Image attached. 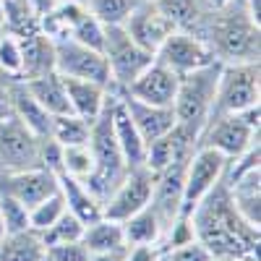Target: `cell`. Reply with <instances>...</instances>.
<instances>
[{
  "label": "cell",
  "mask_w": 261,
  "mask_h": 261,
  "mask_svg": "<svg viewBox=\"0 0 261 261\" xmlns=\"http://www.w3.org/2000/svg\"><path fill=\"white\" fill-rule=\"evenodd\" d=\"M193 238L206 246L212 258H258V230L235 209L225 175L188 214Z\"/></svg>",
  "instance_id": "cell-1"
},
{
  "label": "cell",
  "mask_w": 261,
  "mask_h": 261,
  "mask_svg": "<svg viewBox=\"0 0 261 261\" xmlns=\"http://www.w3.org/2000/svg\"><path fill=\"white\" fill-rule=\"evenodd\" d=\"M206 45L212 47L214 58L222 63L238 60H258V21L243 6L235 8V0L230 6L214 11Z\"/></svg>",
  "instance_id": "cell-2"
},
{
  "label": "cell",
  "mask_w": 261,
  "mask_h": 261,
  "mask_svg": "<svg viewBox=\"0 0 261 261\" xmlns=\"http://www.w3.org/2000/svg\"><path fill=\"white\" fill-rule=\"evenodd\" d=\"M220 73H222V60H212L204 68H196V71L180 76L178 94H175V102H172L178 125H183V128L201 136L206 120L214 113Z\"/></svg>",
  "instance_id": "cell-3"
},
{
  "label": "cell",
  "mask_w": 261,
  "mask_h": 261,
  "mask_svg": "<svg viewBox=\"0 0 261 261\" xmlns=\"http://www.w3.org/2000/svg\"><path fill=\"white\" fill-rule=\"evenodd\" d=\"M258 60H238V63H222L220 84H217V99L214 113L235 115L246 107L258 102ZM212 113V115H214Z\"/></svg>",
  "instance_id": "cell-4"
},
{
  "label": "cell",
  "mask_w": 261,
  "mask_h": 261,
  "mask_svg": "<svg viewBox=\"0 0 261 261\" xmlns=\"http://www.w3.org/2000/svg\"><path fill=\"white\" fill-rule=\"evenodd\" d=\"M102 55L107 60V68H110L113 86H120L123 92L130 86V81L154 60V55H151L149 50H144L141 45H136V42L130 39V34L123 29V24L105 27Z\"/></svg>",
  "instance_id": "cell-5"
},
{
  "label": "cell",
  "mask_w": 261,
  "mask_h": 261,
  "mask_svg": "<svg viewBox=\"0 0 261 261\" xmlns=\"http://www.w3.org/2000/svg\"><path fill=\"white\" fill-rule=\"evenodd\" d=\"M42 139L21 123L13 113L0 118V172H21L42 167Z\"/></svg>",
  "instance_id": "cell-6"
},
{
  "label": "cell",
  "mask_w": 261,
  "mask_h": 261,
  "mask_svg": "<svg viewBox=\"0 0 261 261\" xmlns=\"http://www.w3.org/2000/svg\"><path fill=\"white\" fill-rule=\"evenodd\" d=\"M227 157L222 151H217L212 146H196L186 165V180H183V209L180 217H188L193 206L199 204L204 196L212 191V186L225 175L227 170Z\"/></svg>",
  "instance_id": "cell-7"
},
{
  "label": "cell",
  "mask_w": 261,
  "mask_h": 261,
  "mask_svg": "<svg viewBox=\"0 0 261 261\" xmlns=\"http://www.w3.org/2000/svg\"><path fill=\"white\" fill-rule=\"evenodd\" d=\"M55 71L63 79H86V81H97L102 86L110 89V68H107V60L99 50H92L81 45V42L63 37L55 39Z\"/></svg>",
  "instance_id": "cell-8"
},
{
  "label": "cell",
  "mask_w": 261,
  "mask_h": 261,
  "mask_svg": "<svg viewBox=\"0 0 261 261\" xmlns=\"http://www.w3.org/2000/svg\"><path fill=\"white\" fill-rule=\"evenodd\" d=\"M151 191H154V172L141 167H130L128 175L120 180V186L110 193V199L102 204V217L107 220L123 222L130 214L141 212L151 201Z\"/></svg>",
  "instance_id": "cell-9"
},
{
  "label": "cell",
  "mask_w": 261,
  "mask_h": 261,
  "mask_svg": "<svg viewBox=\"0 0 261 261\" xmlns=\"http://www.w3.org/2000/svg\"><path fill=\"white\" fill-rule=\"evenodd\" d=\"M154 60L165 63L170 71L183 76V73H191L196 68H204V65H209L217 58H214V53L206 45L204 37L186 32V29H175L160 45V50L154 53Z\"/></svg>",
  "instance_id": "cell-10"
},
{
  "label": "cell",
  "mask_w": 261,
  "mask_h": 261,
  "mask_svg": "<svg viewBox=\"0 0 261 261\" xmlns=\"http://www.w3.org/2000/svg\"><path fill=\"white\" fill-rule=\"evenodd\" d=\"M253 141H258V130L243 123L238 115H225V113H214L199 136V146H212L222 151L227 160L241 157Z\"/></svg>",
  "instance_id": "cell-11"
},
{
  "label": "cell",
  "mask_w": 261,
  "mask_h": 261,
  "mask_svg": "<svg viewBox=\"0 0 261 261\" xmlns=\"http://www.w3.org/2000/svg\"><path fill=\"white\" fill-rule=\"evenodd\" d=\"M58 175L45 167H32L21 172H0V193L11 196L18 204L32 209L34 204L45 201L47 196L58 193Z\"/></svg>",
  "instance_id": "cell-12"
},
{
  "label": "cell",
  "mask_w": 261,
  "mask_h": 261,
  "mask_svg": "<svg viewBox=\"0 0 261 261\" xmlns=\"http://www.w3.org/2000/svg\"><path fill=\"white\" fill-rule=\"evenodd\" d=\"M123 29L130 34V39H134L136 45H141L151 55H154L162 42L175 32L172 21L154 3H149V0H139L134 6V11H130L128 18L123 21Z\"/></svg>",
  "instance_id": "cell-13"
},
{
  "label": "cell",
  "mask_w": 261,
  "mask_h": 261,
  "mask_svg": "<svg viewBox=\"0 0 261 261\" xmlns=\"http://www.w3.org/2000/svg\"><path fill=\"white\" fill-rule=\"evenodd\" d=\"M178 84H180V76L175 71H170L160 60H151L146 68L130 81L125 94L139 99V102H146V105L172 107L175 94H178Z\"/></svg>",
  "instance_id": "cell-14"
},
{
  "label": "cell",
  "mask_w": 261,
  "mask_h": 261,
  "mask_svg": "<svg viewBox=\"0 0 261 261\" xmlns=\"http://www.w3.org/2000/svg\"><path fill=\"white\" fill-rule=\"evenodd\" d=\"M123 102H125V110H128L130 120H134L136 130L141 134L144 144L170 134L172 125H175V110H172V107L146 105V102H139L134 97H128L125 92H123Z\"/></svg>",
  "instance_id": "cell-15"
},
{
  "label": "cell",
  "mask_w": 261,
  "mask_h": 261,
  "mask_svg": "<svg viewBox=\"0 0 261 261\" xmlns=\"http://www.w3.org/2000/svg\"><path fill=\"white\" fill-rule=\"evenodd\" d=\"M110 120H113L115 141H118L123 157H125V165H128V167H141V165H144L146 144H144L141 134L136 130L134 120H130V115H128V110H125L123 92H120V94H113V102H110Z\"/></svg>",
  "instance_id": "cell-16"
},
{
  "label": "cell",
  "mask_w": 261,
  "mask_h": 261,
  "mask_svg": "<svg viewBox=\"0 0 261 261\" xmlns=\"http://www.w3.org/2000/svg\"><path fill=\"white\" fill-rule=\"evenodd\" d=\"M6 94H8V105H11V113L24 123L34 136H39V139H47L50 136V123H53V115L42 107L32 94H29V89H27V84L24 81H16V84H11L8 89H6Z\"/></svg>",
  "instance_id": "cell-17"
},
{
  "label": "cell",
  "mask_w": 261,
  "mask_h": 261,
  "mask_svg": "<svg viewBox=\"0 0 261 261\" xmlns=\"http://www.w3.org/2000/svg\"><path fill=\"white\" fill-rule=\"evenodd\" d=\"M65 92L71 99V110L86 123H94L99 113L105 110V102L110 97V89L97 81H86V79H63Z\"/></svg>",
  "instance_id": "cell-18"
},
{
  "label": "cell",
  "mask_w": 261,
  "mask_h": 261,
  "mask_svg": "<svg viewBox=\"0 0 261 261\" xmlns=\"http://www.w3.org/2000/svg\"><path fill=\"white\" fill-rule=\"evenodd\" d=\"M27 84L29 94L45 107V110L55 118V115H71V99H68V92H65V84H63V76L58 71H50V73H42V76H32V79H21Z\"/></svg>",
  "instance_id": "cell-19"
},
{
  "label": "cell",
  "mask_w": 261,
  "mask_h": 261,
  "mask_svg": "<svg viewBox=\"0 0 261 261\" xmlns=\"http://www.w3.org/2000/svg\"><path fill=\"white\" fill-rule=\"evenodd\" d=\"M58 188L63 193L68 212L73 217H79L84 225H92V222L102 220V204L94 199V193L86 188L84 180L68 175V172H58Z\"/></svg>",
  "instance_id": "cell-20"
},
{
  "label": "cell",
  "mask_w": 261,
  "mask_h": 261,
  "mask_svg": "<svg viewBox=\"0 0 261 261\" xmlns=\"http://www.w3.org/2000/svg\"><path fill=\"white\" fill-rule=\"evenodd\" d=\"M21 39V58H24V68H21V79H32L55 71V42L37 32H29Z\"/></svg>",
  "instance_id": "cell-21"
},
{
  "label": "cell",
  "mask_w": 261,
  "mask_h": 261,
  "mask_svg": "<svg viewBox=\"0 0 261 261\" xmlns=\"http://www.w3.org/2000/svg\"><path fill=\"white\" fill-rule=\"evenodd\" d=\"M120 227H123V238H125L128 248L130 246H157L165 238L162 222L151 206H144L141 212L130 214L128 220L120 222Z\"/></svg>",
  "instance_id": "cell-22"
},
{
  "label": "cell",
  "mask_w": 261,
  "mask_h": 261,
  "mask_svg": "<svg viewBox=\"0 0 261 261\" xmlns=\"http://www.w3.org/2000/svg\"><path fill=\"white\" fill-rule=\"evenodd\" d=\"M45 256L47 246L34 230L13 232L0 241V261H45Z\"/></svg>",
  "instance_id": "cell-23"
},
{
  "label": "cell",
  "mask_w": 261,
  "mask_h": 261,
  "mask_svg": "<svg viewBox=\"0 0 261 261\" xmlns=\"http://www.w3.org/2000/svg\"><path fill=\"white\" fill-rule=\"evenodd\" d=\"M81 243L89 253H102V251H115V248H125V238H123V227L115 220H102L92 222L84 227Z\"/></svg>",
  "instance_id": "cell-24"
},
{
  "label": "cell",
  "mask_w": 261,
  "mask_h": 261,
  "mask_svg": "<svg viewBox=\"0 0 261 261\" xmlns=\"http://www.w3.org/2000/svg\"><path fill=\"white\" fill-rule=\"evenodd\" d=\"M89 123L81 120L79 115H55L50 123V139L58 141L60 146H79L89 144Z\"/></svg>",
  "instance_id": "cell-25"
},
{
  "label": "cell",
  "mask_w": 261,
  "mask_h": 261,
  "mask_svg": "<svg viewBox=\"0 0 261 261\" xmlns=\"http://www.w3.org/2000/svg\"><path fill=\"white\" fill-rule=\"evenodd\" d=\"M154 6L172 21L175 29L191 32L201 21V0H154Z\"/></svg>",
  "instance_id": "cell-26"
},
{
  "label": "cell",
  "mask_w": 261,
  "mask_h": 261,
  "mask_svg": "<svg viewBox=\"0 0 261 261\" xmlns=\"http://www.w3.org/2000/svg\"><path fill=\"white\" fill-rule=\"evenodd\" d=\"M68 212V206H65V199H63V193H53L47 196L45 201H39L29 209V230L34 232H45L47 227H53L60 217Z\"/></svg>",
  "instance_id": "cell-27"
},
{
  "label": "cell",
  "mask_w": 261,
  "mask_h": 261,
  "mask_svg": "<svg viewBox=\"0 0 261 261\" xmlns=\"http://www.w3.org/2000/svg\"><path fill=\"white\" fill-rule=\"evenodd\" d=\"M136 3L139 0H81V6L89 11L97 21H102L105 27L123 24Z\"/></svg>",
  "instance_id": "cell-28"
},
{
  "label": "cell",
  "mask_w": 261,
  "mask_h": 261,
  "mask_svg": "<svg viewBox=\"0 0 261 261\" xmlns=\"http://www.w3.org/2000/svg\"><path fill=\"white\" fill-rule=\"evenodd\" d=\"M84 227L86 225L79 220V217H73L71 212H65L53 227H47L45 232H39V238H42V243H45L47 248L50 246H63V243H79L81 235H84Z\"/></svg>",
  "instance_id": "cell-29"
},
{
  "label": "cell",
  "mask_w": 261,
  "mask_h": 261,
  "mask_svg": "<svg viewBox=\"0 0 261 261\" xmlns=\"http://www.w3.org/2000/svg\"><path fill=\"white\" fill-rule=\"evenodd\" d=\"M68 37L76 39V42H81V45H86V47L102 53V47H105V24H102V21H97L89 11L84 8V13L71 24Z\"/></svg>",
  "instance_id": "cell-30"
},
{
  "label": "cell",
  "mask_w": 261,
  "mask_h": 261,
  "mask_svg": "<svg viewBox=\"0 0 261 261\" xmlns=\"http://www.w3.org/2000/svg\"><path fill=\"white\" fill-rule=\"evenodd\" d=\"M63 172L86 180L94 172V157L89 144H79V146H63Z\"/></svg>",
  "instance_id": "cell-31"
},
{
  "label": "cell",
  "mask_w": 261,
  "mask_h": 261,
  "mask_svg": "<svg viewBox=\"0 0 261 261\" xmlns=\"http://www.w3.org/2000/svg\"><path fill=\"white\" fill-rule=\"evenodd\" d=\"M172 160H180V157H175V144H172V136H170V134H165V136H160V139H154V141L146 144L144 167L151 170L154 175H157V172H162Z\"/></svg>",
  "instance_id": "cell-32"
},
{
  "label": "cell",
  "mask_w": 261,
  "mask_h": 261,
  "mask_svg": "<svg viewBox=\"0 0 261 261\" xmlns=\"http://www.w3.org/2000/svg\"><path fill=\"white\" fill-rule=\"evenodd\" d=\"M24 58H21V39L13 32H0V71L11 79H21Z\"/></svg>",
  "instance_id": "cell-33"
},
{
  "label": "cell",
  "mask_w": 261,
  "mask_h": 261,
  "mask_svg": "<svg viewBox=\"0 0 261 261\" xmlns=\"http://www.w3.org/2000/svg\"><path fill=\"white\" fill-rule=\"evenodd\" d=\"M0 214H3V222H6V235L29 230V209L18 204L16 199H11V196L0 193Z\"/></svg>",
  "instance_id": "cell-34"
},
{
  "label": "cell",
  "mask_w": 261,
  "mask_h": 261,
  "mask_svg": "<svg viewBox=\"0 0 261 261\" xmlns=\"http://www.w3.org/2000/svg\"><path fill=\"white\" fill-rule=\"evenodd\" d=\"M165 253H167V261H212V253L206 251V246L199 243L196 238L175 248H167Z\"/></svg>",
  "instance_id": "cell-35"
},
{
  "label": "cell",
  "mask_w": 261,
  "mask_h": 261,
  "mask_svg": "<svg viewBox=\"0 0 261 261\" xmlns=\"http://www.w3.org/2000/svg\"><path fill=\"white\" fill-rule=\"evenodd\" d=\"M89 251L84 248V243H63V246H50L45 261H89Z\"/></svg>",
  "instance_id": "cell-36"
},
{
  "label": "cell",
  "mask_w": 261,
  "mask_h": 261,
  "mask_svg": "<svg viewBox=\"0 0 261 261\" xmlns=\"http://www.w3.org/2000/svg\"><path fill=\"white\" fill-rule=\"evenodd\" d=\"M165 251L160 246H130L128 248V261H162Z\"/></svg>",
  "instance_id": "cell-37"
},
{
  "label": "cell",
  "mask_w": 261,
  "mask_h": 261,
  "mask_svg": "<svg viewBox=\"0 0 261 261\" xmlns=\"http://www.w3.org/2000/svg\"><path fill=\"white\" fill-rule=\"evenodd\" d=\"M89 261H128V246H125V248H115V251L92 253Z\"/></svg>",
  "instance_id": "cell-38"
},
{
  "label": "cell",
  "mask_w": 261,
  "mask_h": 261,
  "mask_svg": "<svg viewBox=\"0 0 261 261\" xmlns=\"http://www.w3.org/2000/svg\"><path fill=\"white\" fill-rule=\"evenodd\" d=\"M204 3L212 8V11H220V8H225V6H230L232 0H204Z\"/></svg>",
  "instance_id": "cell-39"
},
{
  "label": "cell",
  "mask_w": 261,
  "mask_h": 261,
  "mask_svg": "<svg viewBox=\"0 0 261 261\" xmlns=\"http://www.w3.org/2000/svg\"><path fill=\"white\" fill-rule=\"evenodd\" d=\"M6 238V222H3V214H0V241Z\"/></svg>",
  "instance_id": "cell-40"
},
{
  "label": "cell",
  "mask_w": 261,
  "mask_h": 261,
  "mask_svg": "<svg viewBox=\"0 0 261 261\" xmlns=\"http://www.w3.org/2000/svg\"><path fill=\"white\" fill-rule=\"evenodd\" d=\"M212 261H258V258H212Z\"/></svg>",
  "instance_id": "cell-41"
},
{
  "label": "cell",
  "mask_w": 261,
  "mask_h": 261,
  "mask_svg": "<svg viewBox=\"0 0 261 261\" xmlns=\"http://www.w3.org/2000/svg\"><path fill=\"white\" fill-rule=\"evenodd\" d=\"M8 102V94H6V89H0V107H3Z\"/></svg>",
  "instance_id": "cell-42"
},
{
  "label": "cell",
  "mask_w": 261,
  "mask_h": 261,
  "mask_svg": "<svg viewBox=\"0 0 261 261\" xmlns=\"http://www.w3.org/2000/svg\"><path fill=\"white\" fill-rule=\"evenodd\" d=\"M3 21H6V13H3V3H0V27H3Z\"/></svg>",
  "instance_id": "cell-43"
},
{
  "label": "cell",
  "mask_w": 261,
  "mask_h": 261,
  "mask_svg": "<svg viewBox=\"0 0 261 261\" xmlns=\"http://www.w3.org/2000/svg\"><path fill=\"white\" fill-rule=\"evenodd\" d=\"M0 3H11V0H0Z\"/></svg>",
  "instance_id": "cell-44"
},
{
  "label": "cell",
  "mask_w": 261,
  "mask_h": 261,
  "mask_svg": "<svg viewBox=\"0 0 261 261\" xmlns=\"http://www.w3.org/2000/svg\"><path fill=\"white\" fill-rule=\"evenodd\" d=\"M149 3H154V0H149Z\"/></svg>",
  "instance_id": "cell-45"
}]
</instances>
